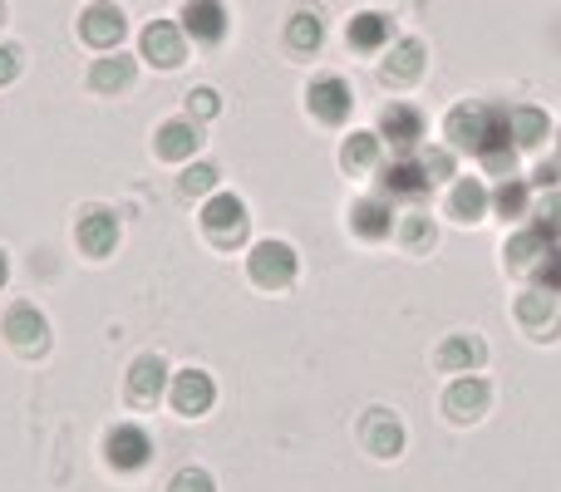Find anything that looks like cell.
<instances>
[{
	"instance_id": "f35d334b",
	"label": "cell",
	"mask_w": 561,
	"mask_h": 492,
	"mask_svg": "<svg viewBox=\"0 0 561 492\" xmlns=\"http://www.w3.org/2000/svg\"><path fill=\"white\" fill-rule=\"evenodd\" d=\"M5 281H10V261H5V251H0V290H5Z\"/></svg>"
},
{
	"instance_id": "d4e9b609",
	"label": "cell",
	"mask_w": 561,
	"mask_h": 492,
	"mask_svg": "<svg viewBox=\"0 0 561 492\" xmlns=\"http://www.w3.org/2000/svg\"><path fill=\"white\" fill-rule=\"evenodd\" d=\"M379 75H385L389 84H414V79L424 75V39H394L389 55L379 59Z\"/></svg>"
},
{
	"instance_id": "4dcf8cb0",
	"label": "cell",
	"mask_w": 561,
	"mask_h": 492,
	"mask_svg": "<svg viewBox=\"0 0 561 492\" xmlns=\"http://www.w3.org/2000/svg\"><path fill=\"white\" fill-rule=\"evenodd\" d=\"M178 193L183 197H213L217 193V168L213 163H193V168H183V178H178Z\"/></svg>"
},
{
	"instance_id": "ab89813d",
	"label": "cell",
	"mask_w": 561,
	"mask_h": 492,
	"mask_svg": "<svg viewBox=\"0 0 561 492\" xmlns=\"http://www.w3.org/2000/svg\"><path fill=\"white\" fill-rule=\"evenodd\" d=\"M0 25H5V0H0Z\"/></svg>"
},
{
	"instance_id": "8992f818",
	"label": "cell",
	"mask_w": 561,
	"mask_h": 492,
	"mask_svg": "<svg viewBox=\"0 0 561 492\" xmlns=\"http://www.w3.org/2000/svg\"><path fill=\"white\" fill-rule=\"evenodd\" d=\"M379 138L394 158H414L424 148V114L414 104H385L379 108Z\"/></svg>"
},
{
	"instance_id": "cb8c5ba5",
	"label": "cell",
	"mask_w": 561,
	"mask_h": 492,
	"mask_svg": "<svg viewBox=\"0 0 561 492\" xmlns=\"http://www.w3.org/2000/svg\"><path fill=\"white\" fill-rule=\"evenodd\" d=\"M438 369L444 375H478L483 369V359H488V345L478 335H448L444 345H438Z\"/></svg>"
},
{
	"instance_id": "83f0119b",
	"label": "cell",
	"mask_w": 561,
	"mask_h": 492,
	"mask_svg": "<svg viewBox=\"0 0 561 492\" xmlns=\"http://www.w3.org/2000/svg\"><path fill=\"white\" fill-rule=\"evenodd\" d=\"M493 213L503 217V222L533 217V183H527V178H503V183L493 187Z\"/></svg>"
},
{
	"instance_id": "44dd1931",
	"label": "cell",
	"mask_w": 561,
	"mask_h": 492,
	"mask_svg": "<svg viewBox=\"0 0 561 492\" xmlns=\"http://www.w3.org/2000/svg\"><path fill=\"white\" fill-rule=\"evenodd\" d=\"M394 203H385V197H359L355 207H350V232L359 237V242H385V237H394Z\"/></svg>"
},
{
	"instance_id": "f546056e",
	"label": "cell",
	"mask_w": 561,
	"mask_h": 492,
	"mask_svg": "<svg viewBox=\"0 0 561 492\" xmlns=\"http://www.w3.org/2000/svg\"><path fill=\"white\" fill-rule=\"evenodd\" d=\"M533 227H537V232H547L561 247V187H557V193H542L533 203Z\"/></svg>"
},
{
	"instance_id": "d6a6232c",
	"label": "cell",
	"mask_w": 561,
	"mask_h": 492,
	"mask_svg": "<svg viewBox=\"0 0 561 492\" xmlns=\"http://www.w3.org/2000/svg\"><path fill=\"white\" fill-rule=\"evenodd\" d=\"M394 232H399V242H404L409 251H424L428 242H434V222H428V217H404V222H399L394 227Z\"/></svg>"
},
{
	"instance_id": "60d3db41",
	"label": "cell",
	"mask_w": 561,
	"mask_h": 492,
	"mask_svg": "<svg viewBox=\"0 0 561 492\" xmlns=\"http://www.w3.org/2000/svg\"><path fill=\"white\" fill-rule=\"evenodd\" d=\"M557 158H561V128H557Z\"/></svg>"
},
{
	"instance_id": "277c9868",
	"label": "cell",
	"mask_w": 561,
	"mask_h": 492,
	"mask_svg": "<svg viewBox=\"0 0 561 492\" xmlns=\"http://www.w3.org/2000/svg\"><path fill=\"white\" fill-rule=\"evenodd\" d=\"M0 335H5V345L15 350V355L39 359L49 350V320L39 316V306H30V300H15V306L5 310V320H0Z\"/></svg>"
},
{
	"instance_id": "d6986e66",
	"label": "cell",
	"mask_w": 561,
	"mask_h": 492,
	"mask_svg": "<svg viewBox=\"0 0 561 492\" xmlns=\"http://www.w3.org/2000/svg\"><path fill=\"white\" fill-rule=\"evenodd\" d=\"M197 148H203L197 118H168V124H158L153 153L163 158V163H187V158H197Z\"/></svg>"
},
{
	"instance_id": "5bb4252c",
	"label": "cell",
	"mask_w": 561,
	"mask_h": 492,
	"mask_svg": "<svg viewBox=\"0 0 561 492\" xmlns=\"http://www.w3.org/2000/svg\"><path fill=\"white\" fill-rule=\"evenodd\" d=\"M306 108H310V118L340 128L350 118V108H355V94H350V84L340 75H325V79H316V84L306 89Z\"/></svg>"
},
{
	"instance_id": "8fae6325",
	"label": "cell",
	"mask_w": 561,
	"mask_h": 492,
	"mask_svg": "<svg viewBox=\"0 0 561 492\" xmlns=\"http://www.w3.org/2000/svg\"><path fill=\"white\" fill-rule=\"evenodd\" d=\"M517 325H523L533 340H557L561 335V310H557L552 290L527 286L523 296H517Z\"/></svg>"
},
{
	"instance_id": "3957f363",
	"label": "cell",
	"mask_w": 561,
	"mask_h": 492,
	"mask_svg": "<svg viewBox=\"0 0 561 492\" xmlns=\"http://www.w3.org/2000/svg\"><path fill=\"white\" fill-rule=\"evenodd\" d=\"M247 276H252V286H262V290H286L290 281L300 276L296 247L280 242V237H272V242H256L252 251H247Z\"/></svg>"
},
{
	"instance_id": "ba28073f",
	"label": "cell",
	"mask_w": 561,
	"mask_h": 492,
	"mask_svg": "<svg viewBox=\"0 0 561 492\" xmlns=\"http://www.w3.org/2000/svg\"><path fill=\"white\" fill-rule=\"evenodd\" d=\"M124 35H128V15L114 5V0H94V5H84V15H79V39H84L89 49L114 55V45Z\"/></svg>"
},
{
	"instance_id": "5b68a950",
	"label": "cell",
	"mask_w": 561,
	"mask_h": 492,
	"mask_svg": "<svg viewBox=\"0 0 561 492\" xmlns=\"http://www.w3.org/2000/svg\"><path fill=\"white\" fill-rule=\"evenodd\" d=\"M104 464L114 473H144L153 464V438L144 424H114L104 434Z\"/></svg>"
},
{
	"instance_id": "7c38bea8",
	"label": "cell",
	"mask_w": 561,
	"mask_h": 492,
	"mask_svg": "<svg viewBox=\"0 0 561 492\" xmlns=\"http://www.w3.org/2000/svg\"><path fill=\"white\" fill-rule=\"evenodd\" d=\"M488 404H493V385L478 375H458L444 394V414L454 419V424H478V419L488 414Z\"/></svg>"
},
{
	"instance_id": "484cf974",
	"label": "cell",
	"mask_w": 561,
	"mask_h": 492,
	"mask_svg": "<svg viewBox=\"0 0 561 492\" xmlns=\"http://www.w3.org/2000/svg\"><path fill=\"white\" fill-rule=\"evenodd\" d=\"M379 153H385V138L379 134H350L345 138V148H340V168L345 173H355V178H369V173H379Z\"/></svg>"
},
{
	"instance_id": "e575fe53",
	"label": "cell",
	"mask_w": 561,
	"mask_h": 492,
	"mask_svg": "<svg viewBox=\"0 0 561 492\" xmlns=\"http://www.w3.org/2000/svg\"><path fill=\"white\" fill-rule=\"evenodd\" d=\"M187 114H193L197 124L222 114V99H217V89H193V94H187Z\"/></svg>"
},
{
	"instance_id": "d590c367",
	"label": "cell",
	"mask_w": 561,
	"mask_h": 492,
	"mask_svg": "<svg viewBox=\"0 0 561 492\" xmlns=\"http://www.w3.org/2000/svg\"><path fill=\"white\" fill-rule=\"evenodd\" d=\"M168 492H217V483H213V473H203V468H183V473H173Z\"/></svg>"
},
{
	"instance_id": "4316f807",
	"label": "cell",
	"mask_w": 561,
	"mask_h": 492,
	"mask_svg": "<svg viewBox=\"0 0 561 492\" xmlns=\"http://www.w3.org/2000/svg\"><path fill=\"white\" fill-rule=\"evenodd\" d=\"M134 75H138V59H128V55H104V59H94V69H89V89H99V94H124L128 84H134Z\"/></svg>"
},
{
	"instance_id": "30bf717a",
	"label": "cell",
	"mask_w": 561,
	"mask_h": 492,
	"mask_svg": "<svg viewBox=\"0 0 561 492\" xmlns=\"http://www.w3.org/2000/svg\"><path fill=\"white\" fill-rule=\"evenodd\" d=\"M168 404L178 409L183 419H203L207 409L217 404V385L207 369H183V375L168 379Z\"/></svg>"
},
{
	"instance_id": "9c48e42d",
	"label": "cell",
	"mask_w": 561,
	"mask_h": 492,
	"mask_svg": "<svg viewBox=\"0 0 561 492\" xmlns=\"http://www.w3.org/2000/svg\"><path fill=\"white\" fill-rule=\"evenodd\" d=\"M138 55H144L153 69L187 65V35H183V25H178V20H153V25H144Z\"/></svg>"
},
{
	"instance_id": "4fadbf2b",
	"label": "cell",
	"mask_w": 561,
	"mask_h": 492,
	"mask_svg": "<svg viewBox=\"0 0 561 492\" xmlns=\"http://www.w3.org/2000/svg\"><path fill=\"white\" fill-rule=\"evenodd\" d=\"M444 213L463 227L483 222V217L493 213V187H488L483 178H454V183H448V197H444Z\"/></svg>"
},
{
	"instance_id": "52a82bcc",
	"label": "cell",
	"mask_w": 561,
	"mask_h": 492,
	"mask_svg": "<svg viewBox=\"0 0 561 492\" xmlns=\"http://www.w3.org/2000/svg\"><path fill=\"white\" fill-rule=\"evenodd\" d=\"M375 178H379L375 197H385V203H419V197L434 187L428 173H424V163H419V153L414 158H389Z\"/></svg>"
},
{
	"instance_id": "1f68e13d",
	"label": "cell",
	"mask_w": 561,
	"mask_h": 492,
	"mask_svg": "<svg viewBox=\"0 0 561 492\" xmlns=\"http://www.w3.org/2000/svg\"><path fill=\"white\" fill-rule=\"evenodd\" d=\"M419 163H424L428 183H454V153L448 148H419Z\"/></svg>"
},
{
	"instance_id": "2e32d148",
	"label": "cell",
	"mask_w": 561,
	"mask_h": 492,
	"mask_svg": "<svg viewBox=\"0 0 561 492\" xmlns=\"http://www.w3.org/2000/svg\"><path fill=\"white\" fill-rule=\"evenodd\" d=\"M75 242H79V251H84L89 261L114 256L118 251V217L108 213V207H89V213L79 217V227H75Z\"/></svg>"
},
{
	"instance_id": "836d02e7",
	"label": "cell",
	"mask_w": 561,
	"mask_h": 492,
	"mask_svg": "<svg viewBox=\"0 0 561 492\" xmlns=\"http://www.w3.org/2000/svg\"><path fill=\"white\" fill-rule=\"evenodd\" d=\"M533 286H542V290H552V296H561V247H552L542 256V266L533 271Z\"/></svg>"
},
{
	"instance_id": "7a4b0ae2",
	"label": "cell",
	"mask_w": 561,
	"mask_h": 492,
	"mask_svg": "<svg viewBox=\"0 0 561 492\" xmlns=\"http://www.w3.org/2000/svg\"><path fill=\"white\" fill-rule=\"evenodd\" d=\"M252 232V217H247V203L237 193H213L203 203V237L217 251H237Z\"/></svg>"
},
{
	"instance_id": "e0dca14e",
	"label": "cell",
	"mask_w": 561,
	"mask_h": 492,
	"mask_svg": "<svg viewBox=\"0 0 561 492\" xmlns=\"http://www.w3.org/2000/svg\"><path fill=\"white\" fill-rule=\"evenodd\" d=\"M168 365H163V355H138L134 365H128V404L134 409H148V404H158V399L168 394Z\"/></svg>"
},
{
	"instance_id": "ac0fdd59",
	"label": "cell",
	"mask_w": 561,
	"mask_h": 492,
	"mask_svg": "<svg viewBox=\"0 0 561 492\" xmlns=\"http://www.w3.org/2000/svg\"><path fill=\"white\" fill-rule=\"evenodd\" d=\"M345 45L355 49V55H379V49L394 45V20H389L385 10H359L345 25Z\"/></svg>"
},
{
	"instance_id": "7402d4cb",
	"label": "cell",
	"mask_w": 561,
	"mask_h": 492,
	"mask_svg": "<svg viewBox=\"0 0 561 492\" xmlns=\"http://www.w3.org/2000/svg\"><path fill=\"white\" fill-rule=\"evenodd\" d=\"M552 247H557L552 237H547V232H537V227L527 222L523 232H517L513 242L503 247V256H507V271H513V276H533V271L542 266V256H547V251H552Z\"/></svg>"
},
{
	"instance_id": "74e56055",
	"label": "cell",
	"mask_w": 561,
	"mask_h": 492,
	"mask_svg": "<svg viewBox=\"0 0 561 492\" xmlns=\"http://www.w3.org/2000/svg\"><path fill=\"white\" fill-rule=\"evenodd\" d=\"M15 75H20V49L0 45V84H10Z\"/></svg>"
},
{
	"instance_id": "8d00e7d4",
	"label": "cell",
	"mask_w": 561,
	"mask_h": 492,
	"mask_svg": "<svg viewBox=\"0 0 561 492\" xmlns=\"http://www.w3.org/2000/svg\"><path fill=\"white\" fill-rule=\"evenodd\" d=\"M527 183L542 187V193H557V187H561V158H547V163H537Z\"/></svg>"
},
{
	"instance_id": "6da1fadb",
	"label": "cell",
	"mask_w": 561,
	"mask_h": 492,
	"mask_svg": "<svg viewBox=\"0 0 561 492\" xmlns=\"http://www.w3.org/2000/svg\"><path fill=\"white\" fill-rule=\"evenodd\" d=\"M507 114H513V108L478 104V99L448 108V118H444L448 148H454V153H468V158H488V153H497V148H507L513 144V124H507Z\"/></svg>"
},
{
	"instance_id": "f1b7e54d",
	"label": "cell",
	"mask_w": 561,
	"mask_h": 492,
	"mask_svg": "<svg viewBox=\"0 0 561 492\" xmlns=\"http://www.w3.org/2000/svg\"><path fill=\"white\" fill-rule=\"evenodd\" d=\"M286 45L296 49V55H316V49L325 45V25H320L316 10H296V15L286 20Z\"/></svg>"
},
{
	"instance_id": "ffe728a7",
	"label": "cell",
	"mask_w": 561,
	"mask_h": 492,
	"mask_svg": "<svg viewBox=\"0 0 561 492\" xmlns=\"http://www.w3.org/2000/svg\"><path fill=\"white\" fill-rule=\"evenodd\" d=\"M359 438L375 458H399L404 454V424H399L394 409H369L365 424H359Z\"/></svg>"
},
{
	"instance_id": "603a6c76",
	"label": "cell",
	"mask_w": 561,
	"mask_h": 492,
	"mask_svg": "<svg viewBox=\"0 0 561 492\" xmlns=\"http://www.w3.org/2000/svg\"><path fill=\"white\" fill-rule=\"evenodd\" d=\"M507 124H513L517 153H537V148H547V138H557L547 108H537V104H517L513 114H507Z\"/></svg>"
},
{
	"instance_id": "9a60e30c",
	"label": "cell",
	"mask_w": 561,
	"mask_h": 492,
	"mask_svg": "<svg viewBox=\"0 0 561 492\" xmlns=\"http://www.w3.org/2000/svg\"><path fill=\"white\" fill-rule=\"evenodd\" d=\"M183 35L197 39V45H222L227 39V5L222 0H183Z\"/></svg>"
}]
</instances>
